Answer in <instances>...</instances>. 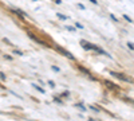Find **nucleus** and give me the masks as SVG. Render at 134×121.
I'll return each instance as SVG.
<instances>
[{
    "mask_svg": "<svg viewBox=\"0 0 134 121\" xmlns=\"http://www.w3.org/2000/svg\"><path fill=\"white\" fill-rule=\"evenodd\" d=\"M81 46H82L85 50H94V51H97L98 54H103V55H109V54H107L106 51H103L100 47H98V46H95V45H91V43H87V42H85V40H81Z\"/></svg>",
    "mask_w": 134,
    "mask_h": 121,
    "instance_id": "1",
    "label": "nucleus"
},
{
    "mask_svg": "<svg viewBox=\"0 0 134 121\" xmlns=\"http://www.w3.org/2000/svg\"><path fill=\"white\" fill-rule=\"evenodd\" d=\"M110 74L114 75V77H117V78L121 80V81H126V82H129V83H133V80L129 78V77H126L125 74H119V73H115V71H110Z\"/></svg>",
    "mask_w": 134,
    "mask_h": 121,
    "instance_id": "2",
    "label": "nucleus"
},
{
    "mask_svg": "<svg viewBox=\"0 0 134 121\" xmlns=\"http://www.w3.org/2000/svg\"><path fill=\"white\" fill-rule=\"evenodd\" d=\"M57 51L58 52H60V54H63L64 57H67V58H70V59H72V61H75V58H74V55L71 52H69V51H66L63 47H60V46H57Z\"/></svg>",
    "mask_w": 134,
    "mask_h": 121,
    "instance_id": "3",
    "label": "nucleus"
},
{
    "mask_svg": "<svg viewBox=\"0 0 134 121\" xmlns=\"http://www.w3.org/2000/svg\"><path fill=\"white\" fill-rule=\"evenodd\" d=\"M27 35H28V36H30V38H31L32 40H35V42H39V43H42V45H46V43H44V42H42L40 39H38V38H36L35 35H34V34H31V32H27Z\"/></svg>",
    "mask_w": 134,
    "mask_h": 121,
    "instance_id": "4",
    "label": "nucleus"
},
{
    "mask_svg": "<svg viewBox=\"0 0 134 121\" xmlns=\"http://www.w3.org/2000/svg\"><path fill=\"white\" fill-rule=\"evenodd\" d=\"M105 83H106L109 87H111V89H115V90H118V86H117V85H111L109 81H105Z\"/></svg>",
    "mask_w": 134,
    "mask_h": 121,
    "instance_id": "5",
    "label": "nucleus"
},
{
    "mask_svg": "<svg viewBox=\"0 0 134 121\" xmlns=\"http://www.w3.org/2000/svg\"><path fill=\"white\" fill-rule=\"evenodd\" d=\"M34 87H36V89H38V90H39V92H40V93H44V90H43V89H42V87H39V86H38V85H35V83H34Z\"/></svg>",
    "mask_w": 134,
    "mask_h": 121,
    "instance_id": "6",
    "label": "nucleus"
},
{
    "mask_svg": "<svg viewBox=\"0 0 134 121\" xmlns=\"http://www.w3.org/2000/svg\"><path fill=\"white\" fill-rule=\"evenodd\" d=\"M58 18L62 19V20H66V19H67V16H64V15H62V14H58Z\"/></svg>",
    "mask_w": 134,
    "mask_h": 121,
    "instance_id": "7",
    "label": "nucleus"
},
{
    "mask_svg": "<svg viewBox=\"0 0 134 121\" xmlns=\"http://www.w3.org/2000/svg\"><path fill=\"white\" fill-rule=\"evenodd\" d=\"M51 69H52L54 71H60V70H59V67H57V66H51Z\"/></svg>",
    "mask_w": 134,
    "mask_h": 121,
    "instance_id": "8",
    "label": "nucleus"
},
{
    "mask_svg": "<svg viewBox=\"0 0 134 121\" xmlns=\"http://www.w3.org/2000/svg\"><path fill=\"white\" fill-rule=\"evenodd\" d=\"M124 18H125V19H126L127 22H130V23H131V19H130V18L127 16V15H124Z\"/></svg>",
    "mask_w": 134,
    "mask_h": 121,
    "instance_id": "9",
    "label": "nucleus"
},
{
    "mask_svg": "<svg viewBox=\"0 0 134 121\" xmlns=\"http://www.w3.org/2000/svg\"><path fill=\"white\" fill-rule=\"evenodd\" d=\"M66 28H67V30H69V31H75V28H72L71 26H69V27H66Z\"/></svg>",
    "mask_w": 134,
    "mask_h": 121,
    "instance_id": "10",
    "label": "nucleus"
},
{
    "mask_svg": "<svg viewBox=\"0 0 134 121\" xmlns=\"http://www.w3.org/2000/svg\"><path fill=\"white\" fill-rule=\"evenodd\" d=\"M75 26H76V27H78V28H83V26H82V24H81V23H76V24H75Z\"/></svg>",
    "mask_w": 134,
    "mask_h": 121,
    "instance_id": "11",
    "label": "nucleus"
},
{
    "mask_svg": "<svg viewBox=\"0 0 134 121\" xmlns=\"http://www.w3.org/2000/svg\"><path fill=\"white\" fill-rule=\"evenodd\" d=\"M127 46H129V49H131V50H134V46L131 45V43H129V45H127Z\"/></svg>",
    "mask_w": 134,
    "mask_h": 121,
    "instance_id": "12",
    "label": "nucleus"
},
{
    "mask_svg": "<svg viewBox=\"0 0 134 121\" xmlns=\"http://www.w3.org/2000/svg\"><path fill=\"white\" fill-rule=\"evenodd\" d=\"M110 18H111V19H113V20H115V22H117V20H118V19H117V18H115V16H114V15H111V16H110Z\"/></svg>",
    "mask_w": 134,
    "mask_h": 121,
    "instance_id": "13",
    "label": "nucleus"
},
{
    "mask_svg": "<svg viewBox=\"0 0 134 121\" xmlns=\"http://www.w3.org/2000/svg\"><path fill=\"white\" fill-rule=\"evenodd\" d=\"M88 121H93V120H88Z\"/></svg>",
    "mask_w": 134,
    "mask_h": 121,
    "instance_id": "14",
    "label": "nucleus"
}]
</instances>
